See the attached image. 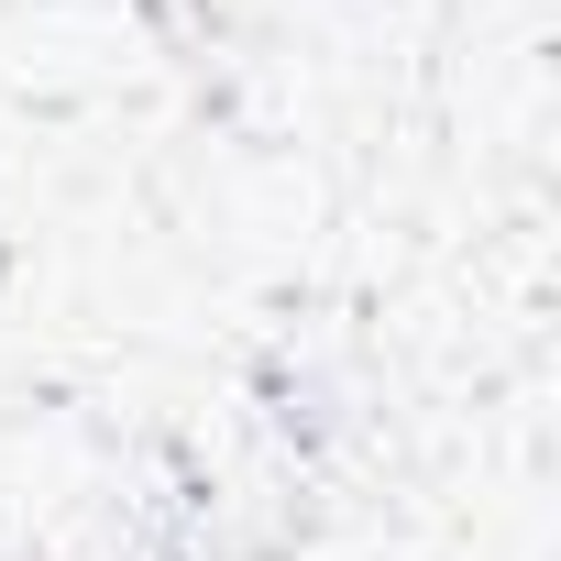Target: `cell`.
<instances>
[{
    "label": "cell",
    "mask_w": 561,
    "mask_h": 561,
    "mask_svg": "<svg viewBox=\"0 0 561 561\" xmlns=\"http://www.w3.org/2000/svg\"><path fill=\"white\" fill-rule=\"evenodd\" d=\"M133 12H144L154 34H176V45H198V34H209V0H133Z\"/></svg>",
    "instance_id": "cell-1"
}]
</instances>
